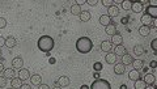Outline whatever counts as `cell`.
<instances>
[{"instance_id": "1", "label": "cell", "mask_w": 157, "mask_h": 89, "mask_svg": "<svg viewBox=\"0 0 157 89\" xmlns=\"http://www.w3.org/2000/svg\"><path fill=\"white\" fill-rule=\"evenodd\" d=\"M93 49V42L88 37H80L76 41V50L80 54H88Z\"/></svg>"}, {"instance_id": "2", "label": "cell", "mask_w": 157, "mask_h": 89, "mask_svg": "<svg viewBox=\"0 0 157 89\" xmlns=\"http://www.w3.org/2000/svg\"><path fill=\"white\" fill-rule=\"evenodd\" d=\"M54 45H55V42L52 40V37H50V35H42V37H39V40L37 42L38 49L43 52L51 51L54 49Z\"/></svg>"}, {"instance_id": "3", "label": "cell", "mask_w": 157, "mask_h": 89, "mask_svg": "<svg viewBox=\"0 0 157 89\" xmlns=\"http://www.w3.org/2000/svg\"><path fill=\"white\" fill-rule=\"evenodd\" d=\"M89 89H111V85L105 79H97L93 81V84L90 85Z\"/></svg>"}, {"instance_id": "4", "label": "cell", "mask_w": 157, "mask_h": 89, "mask_svg": "<svg viewBox=\"0 0 157 89\" xmlns=\"http://www.w3.org/2000/svg\"><path fill=\"white\" fill-rule=\"evenodd\" d=\"M123 43V37H122V34L120 33H117L111 37V45L113 46H119V45H122Z\"/></svg>"}, {"instance_id": "5", "label": "cell", "mask_w": 157, "mask_h": 89, "mask_svg": "<svg viewBox=\"0 0 157 89\" xmlns=\"http://www.w3.org/2000/svg\"><path fill=\"white\" fill-rule=\"evenodd\" d=\"M70 77H67V76H60L58 80H56V85L60 88H66V87H68L70 85Z\"/></svg>"}, {"instance_id": "6", "label": "cell", "mask_w": 157, "mask_h": 89, "mask_svg": "<svg viewBox=\"0 0 157 89\" xmlns=\"http://www.w3.org/2000/svg\"><path fill=\"white\" fill-rule=\"evenodd\" d=\"M108 16L110 17V19H114V17L119 16V8H118L117 5H111L108 8Z\"/></svg>"}, {"instance_id": "7", "label": "cell", "mask_w": 157, "mask_h": 89, "mask_svg": "<svg viewBox=\"0 0 157 89\" xmlns=\"http://www.w3.org/2000/svg\"><path fill=\"white\" fill-rule=\"evenodd\" d=\"M19 79H21V81L29 80L30 79V71L28 68H21L19 72Z\"/></svg>"}, {"instance_id": "8", "label": "cell", "mask_w": 157, "mask_h": 89, "mask_svg": "<svg viewBox=\"0 0 157 89\" xmlns=\"http://www.w3.org/2000/svg\"><path fill=\"white\" fill-rule=\"evenodd\" d=\"M105 33L108 34V35H111V37H113V35L117 33V24L111 21V24L108 25V26L105 28Z\"/></svg>"}, {"instance_id": "9", "label": "cell", "mask_w": 157, "mask_h": 89, "mask_svg": "<svg viewBox=\"0 0 157 89\" xmlns=\"http://www.w3.org/2000/svg\"><path fill=\"white\" fill-rule=\"evenodd\" d=\"M101 50L103 52H111L113 50V45L110 41H102L101 42Z\"/></svg>"}, {"instance_id": "10", "label": "cell", "mask_w": 157, "mask_h": 89, "mask_svg": "<svg viewBox=\"0 0 157 89\" xmlns=\"http://www.w3.org/2000/svg\"><path fill=\"white\" fill-rule=\"evenodd\" d=\"M126 71V66H123L122 63H115L114 64V73L115 75H123Z\"/></svg>"}, {"instance_id": "11", "label": "cell", "mask_w": 157, "mask_h": 89, "mask_svg": "<svg viewBox=\"0 0 157 89\" xmlns=\"http://www.w3.org/2000/svg\"><path fill=\"white\" fill-rule=\"evenodd\" d=\"M12 66H13V68H19L21 70L22 68V66H24V60L21 56H17V58H13L12 60Z\"/></svg>"}, {"instance_id": "12", "label": "cell", "mask_w": 157, "mask_h": 89, "mask_svg": "<svg viewBox=\"0 0 157 89\" xmlns=\"http://www.w3.org/2000/svg\"><path fill=\"white\" fill-rule=\"evenodd\" d=\"M114 54H115V56H123L124 54H127L126 47H124L123 45L115 46V49H114Z\"/></svg>"}, {"instance_id": "13", "label": "cell", "mask_w": 157, "mask_h": 89, "mask_svg": "<svg viewBox=\"0 0 157 89\" xmlns=\"http://www.w3.org/2000/svg\"><path fill=\"white\" fill-rule=\"evenodd\" d=\"M140 21H141V24L144 25V26H151V25L153 24V20L147 15V13H144V15L140 17Z\"/></svg>"}, {"instance_id": "14", "label": "cell", "mask_w": 157, "mask_h": 89, "mask_svg": "<svg viewBox=\"0 0 157 89\" xmlns=\"http://www.w3.org/2000/svg\"><path fill=\"white\" fill-rule=\"evenodd\" d=\"M145 81V84L147 85H153L156 83V77H155V75L153 73H145V76H144V79H143Z\"/></svg>"}, {"instance_id": "15", "label": "cell", "mask_w": 157, "mask_h": 89, "mask_svg": "<svg viewBox=\"0 0 157 89\" xmlns=\"http://www.w3.org/2000/svg\"><path fill=\"white\" fill-rule=\"evenodd\" d=\"M145 13H147V15L151 17L152 20H155L156 17H157V8H156V7H151V5H149L148 8H147V10H145Z\"/></svg>"}, {"instance_id": "16", "label": "cell", "mask_w": 157, "mask_h": 89, "mask_svg": "<svg viewBox=\"0 0 157 89\" xmlns=\"http://www.w3.org/2000/svg\"><path fill=\"white\" fill-rule=\"evenodd\" d=\"M16 43H17V42H16V38L15 37H10V35H9V37L5 38V47L13 49L16 46Z\"/></svg>"}, {"instance_id": "17", "label": "cell", "mask_w": 157, "mask_h": 89, "mask_svg": "<svg viewBox=\"0 0 157 89\" xmlns=\"http://www.w3.org/2000/svg\"><path fill=\"white\" fill-rule=\"evenodd\" d=\"M131 10H132L134 13H140L143 10V5L140 1H134L132 4H131Z\"/></svg>"}, {"instance_id": "18", "label": "cell", "mask_w": 157, "mask_h": 89, "mask_svg": "<svg viewBox=\"0 0 157 89\" xmlns=\"http://www.w3.org/2000/svg\"><path fill=\"white\" fill-rule=\"evenodd\" d=\"M99 24L106 28L108 25L111 24V19H110L108 15H102V16H99Z\"/></svg>"}, {"instance_id": "19", "label": "cell", "mask_w": 157, "mask_h": 89, "mask_svg": "<svg viewBox=\"0 0 157 89\" xmlns=\"http://www.w3.org/2000/svg\"><path fill=\"white\" fill-rule=\"evenodd\" d=\"M128 79L130 80H132V81H136L140 79V72L136 70H131L130 72H128Z\"/></svg>"}, {"instance_id": "20", "label": "cell", "mask_w": 157, "mask_h": 89, "mask_svg": "<svg viewBox=\"0 0 157 89\" xmlns=\"http://www.w3.org/2000/svg\"><path fill=\"white\" fill-rule=\"evenodd\" d=\"M29 80L31 81V85H37V87H39V85L42 84V77L39 76V75H31Z\"/></svg>"}, {"instance_id": "21", "label": "cell", "mask_w": 157, "mask_h": 89, "mask_svg": "<svg viewBox=\"0 0 157 89\" xmlns=\"http://www.w3.org/2000/svg\"><path fill=\"white\" fill-rule=\"evenodd\" d=\"M21 85H22V81H21V79H19V77H13V79L10 80V87H12V89H20Z\"/></svg>"}, {"instance_id": "22", "label": "cell", "mask_w": 157, "mask_h": 89, "mask_svg": "<svg viewBox=\"0 0 157 89\" xmlns=\"http://www.w3.org/2000/svg\"><path fill=\"white\" fill-rule=\"evenodd\" d=\"M105 60H106V63H108V64H115V63H117V56H115L114 52H108V55H106Z\"/></svg>"}, {"instance_id": "23", "label": "cell", "mask_w": 157, "mask_h": 89, "mask_svg": "<svg viewBox=\"0 0 157 89\" xmlns=\"http://www.w3.org/2000/svg\"><path fill=\"white\" fill-rule=\"evenodd\" d=\"M90 12H89V10H81V13H80V21L81 22H88L89 20H90Z\"/></svg>"}, {"instance_id": "24", "label": "cell", "mask_w": 157, "mask_h": 89, "mask_svg": "<svg viewBox=\"0 0 157 89\" xmlns=\"http://www.w3.org/2000/svg\"><path fill=\"white\" fill-rule=\"evenodd\" d=\"M132 62H134V59H132V56H131L130 54H124V55L122 56V64H123V66L132 64Z\"/></svg>"}, {"instance_id": "25", "label": "cell", "mask_w": 157, "mask_h": 89, "mask_svg": "<svg viewBox=\"0 0 157 89\" xmlns=\"http://www.w3.org/2000/svg\"><path fill=\"white\" fill-rule=\"evenodd\" d=\"M134 88L135 89H145L147 88V84L143 79H139L136 81H134Z\"/></svg>"}, {"instance_id": "26", "label": "cell", "mask_w": 157, "mask_h": 89, "mask_svg": "<svg viewBox=\"0 0 157 89\" xmlns=\"http://www.w3.org/2000/svg\"><path fill=\"white\" fill-rule=\"evenodd\" d=\"M134 54L136 56H140V55H144L145 54V49L141 45H136L134 47Z\"/></svg>"}, {"instance_id": "27", "label": "cell", "mask_w": 157, "mask_h": 89, "mask_svg": "<svg viewBox=\"0 0 157 89\" xmlns=\"http://www.w3.org/2000/svg\"><path fill=\"white\" fill-rule=\"evenodd\" d=\"M149 33H151V28L149 26H140L139 28V34L143 35V37H147V35H149Z\"/></svg>"}, {"instance_id": "28", "label": "cell", "mask_w": 157, "mask_h": 89, "mask_svg": "<svg viewBox=\"0 0 157 89\" xmlns=\"http://www.w3.org/2000/svg\"><path fill=\"white\" fill-rule=\"evenodd\" d=\"M132 66H134V70L140 71L143 67H144V62H143L141 59H136V60H134L132 62Z\"/></svg>"}, {"instance_id": "29", "label": "cell", "mask_w": 157, "mask_h": 89, "mask_svg": "<svg viewBox=\"0 0 157 89\" xmlns=\"http://www.w3.org/2000/svg\"><path fill=\"white\" fill-rule=\"evenodd\" d=\"M3 72H4L5 79H13V77H15V70L13 68H5Z\"/></svg>"}, {"instance_id": "30", "label": "cell", "mask_w": 157, "mask_h": 89, "mask_svg": "<svg viewBox=\"0 0 157 89\" xmlns=\"http://www.w3.org/2000/svg\"><path fill=\"white\" fill-rule=\"evenodd\" d=\"M71 13H72L73 16H80V13H81V7L73 4L72 7H71Z\"/></svg>"}, {"instance_id": "31", "label": "cell", "mask_w": 157, "mask_h": 89, "mask_svg": "<svg viewBox=\"0 0 157 89\" xmlns=\"http://www.w3.org/2000/svg\"><path fill=\"white\" fill-rule=\"evenodd\" d=\"M120 4H122V8L124 10H128V9H131V4H132V1H130V0H123V1H120Z\"/></svg>"}, {"instance_id": "32", "label": "cell", "mask_w": 157, "mask_h": 89, "mask_svg": "<svg viewBox=\"0 0 157 89\" xmlns=\"http://www.w3.org/2000/svg\"><path fill=\"white\" fill-rule=\"evenodd\" d=\"M102 5L103 7H108V8H109V7H111L113 4H114V1H113V0H102Z\"/></svg>"}, {"instance_id": "33", "label": "cell", "mask_w": 157, "mask_h": 89, "mask_svg": "<svg viewBox=\"0 0 157 89\" xmlns=\"http://www.w3.org/2000/svg\"><path fill=\"white\" fill-rule=\"evenodd\" d=\"M7 85V79L4 76H0V88H4Z\"/></svg>"}, {"instance_id": "34", "label": "cell", "mask_w": 157, "mask_h": 89, "mask_svg": "<svg viewBox=\"0 0 157 89\" xmlns=\"http://www.w3.org/2000/svg\"><path fill=\"white\" fill-rule=\"evenodd\" d=\"M7 26V20L3 19V17H0V29H4Z\"/></svg>"}, {"instance_id": "35", "label": "cell", "mask_w": 157, "mask_h": 89, "mask_svg": "<svg viewBox=\"0 0 157 89\" xmlns=\"http://www.w3.org/2000/svg\"><path fill=\"white\" fill-rule=\"evenodd\" d=\"M102 70V64L99 62H97V63H94V71H97V72H99V71Z\"/></svg>"}, {"instance_id": "36", "label": "cell", "mask_w": 157, "mask_h": 89, "mask_svg": "<svg viewBox=\"0 0 157 89\" xmlns=\"http://www.w3.org/2000/svg\"><path fill=\"white\" fill-rule=\"evenodd\" d=\"M151 47H152V50H155V51L157 50V40H156V38L151 42Z\"/></svg>"}, {"instance_id": "37", "label": "cell", "mask_w": 157, "mask_h": 89, "mask_svg": "<svg viewBox=\"0 0 157 89\" xmlns=\"http://www.w3.org/2000/svg\"><path fill=\"white\" fill-rule=\"evenodd\" d=\"M87 3H88L89 5L94 7V5H96V4H97V3H98V1H97V0H87Z\"/></svg>"}, {"instance_id": "38", "label": "cell", "mask_w": 157, "mask_h": 89, "mask_svg": "<svg viewBox=\"0 0 157 89\" xmlns=\"http://www.w3.org/2000/svg\"><path fill=\"white\" fill-rule=\"evenodd\" d=\"M85 3H87V0H76V3H75V4L76 5H83V4H85Z\"/></svg>"}, {"instance_id": "39", "label": "cell", "mask_w": 157, "mask_h": 89, "mask_svg": "<svg viewBox=\"0 0 157 89\" xmlns=\"http://www.w3.org/2000/svg\"><path fill=\"white\" fill-rule=\"evenodd\" d=\"M3 46H5V38L4 37H0V49H1Z\"/></svg>"}, {"instance_id": "40", "label": "cell", "mask_w": 157, "mask_h": 89, "mask_svg": "<svg viewBox=\"0 0 157 89\" xmlns=\"http://www.w3.org/2000/svg\"><path fill=\"white\" fill-rule=\"evenodd\" d=\"M20 89H31V87H30L29 84H22V85H21V88H20Z\"/></svg>"}, {"instance_id": "41", "label": "cell", "mask_w": 157, "mask_h": 89, "mask_svg": "<svg viewBox=\"0 0 157 89\" xmlns=\"http://www.w3.org/2000/svg\"><path fill=\"white\" fill-rule=\"evenodd\" d=\"M39 89H50V87L47 84H41L39 85Z\"/></svg>"}, {"instance_id": "42", "label": "cell", "mask_w": 157, "mask_h": 89, "mask_svg": "<svg viewBox=\"0 0 157 89\" xmlns=\"http://www.w3.org/2000/svg\"><path fill=\"white\" fill-rule=\"evenodd\" d=\"M140 3H141V5H143V7L147 5V8L149 7V1H148V0H143V1H140Z\"/></svg>"}, {"instance_id": "43", "label": "cell", "mask_w": 157, "mask_h": 89, "mask_svg": "<svg viewBox=\"0 0 157 89\" xmlns=\"http://www.w3.org/2000/svg\"><path fill=\"white\" fill-rule=\"evenodd\" d=\"M5 68H4V64H3V63L1 62H0V73H1L3 72V71H4Z\"/></svg>"}, {"instance_id": "44", "label": "cell", "mask_w": 157, "mask_h": 89, "mask_svg": "<svg viewBox=\"0 0 157 89\" xmlns=\"http://www.w3.org/2000/svg\"><path fill=\"white\" fill-rule=\"evenodd\" d=\"M156 66H157V63L155 62V60H152V62H151V67H152V68H156Z\"/></svg>"}, {"instance_id": "45", "label": "cell", "mask_w": 157, "mask_h": 89, "mask_svg": "<svg viewBox=\"0 0 157 89\" xmlns=\"http://www.w3.org/2000/svg\"><path fill=\"white\" fill-rule=\"evenodd\" d=\"M127 22H128V17H124V19H122V24L126 25Z\"/></svg>"}, {"instance_id": "46", "label": "cell", "mask_w": 157, "mask_h": 89, "mask_svg": "<svg viewBox=\"0 0 157 89\" xmlns=\"http://www.w3.org/2000/svg\"><path fill=\"white\" fill-rule=\"evenodd\" d=\"M145 89H157V88H156V85L153 84V85H149V87L147 85V88H145Z\"/></svg>"}, {"instance_id": "47", "label": "cell", "mask_w": 157, "mask_h": 89, "mask_svg": "<svg viewBox=\"0 0 157 89\" xmlns=\"http://www.w3.org/2000/svg\"><path fill=\"white\" fill-rule=\"evenodd\" d=\"M80 89H89V87H88V85H81Z\"/></svg>"}, {"instance_id": "48", "label": "cell", "mask_w": 157, "mask_h": 89, "mask_svg": "<svg viewBox=\"0 0 157 89\" xmlns=\"http://www.w3.org/2000/svg\"><path fill=\"white\" fill-rule=\"evenodd\" d=\"M120 89H127V87H126V85H122V87H120Z\"/></svg>"}, {"instance_id": "49", "label": "cell", "mask_w": 157, "mask_h": 89, "mask_svg": "<svg viewBox=\"0 0 157 89\" xmlns=\"http://www.w3.org/2000/svg\"><path fill=\"white\" fill-rule=\"evenodd\" d=\"M52 89H63V88H60V87H54Z\"/></svg>"}, {"instance_id": "50", "label": "cell", "mask_w": 157, "mask_h": 89, "mask_svg": "<svg viewBox=\"0 0 157 89\" xmlns=\"http://www.w3.org/2000/svg\"><path fill=\"white\" fill-rule=\"evenodd\" d=\"M3 56V51H1V49H0V58Z\"/></svg>"}]
</instances>
